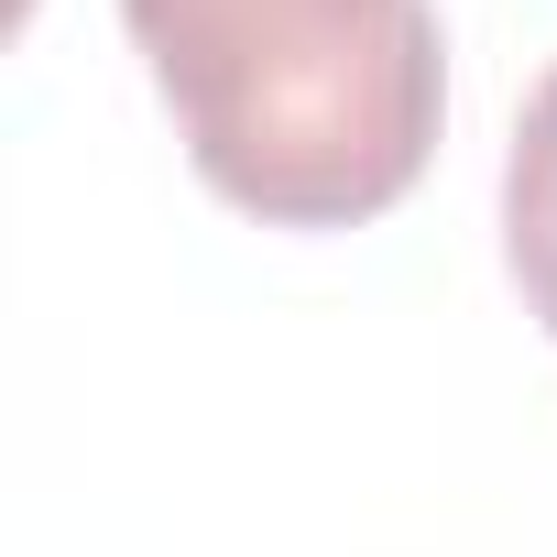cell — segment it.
Returning <instances> with one entry per match:
<instances>
[{"label": "cell", "mask_w": 557, "mask_h": 557, "mask_svg": "<svg viewBox=\"0 0 557 557\" xmlns=\"http://www.w3.org/2000/svg\"><path fill=\"white\" fill-rule=\"evenodd\" d=\"M503 262H513L535 329L557 339V66L535 77V99L513 121V153H503Z\"/></svg>", "instance_id": "7a4b0ae2"}, {"label": "cell", "mask_w": 557, "mask_h": 557, "mask_svg": "<svg viewBox=\"0 0 557 557\" xmlns=\"http://www.w3.org/2000/svg\"><path fill=\"white\" fill-rule=\"evenodd\" d=\"M121 23L186 132V164L273 219H383L448 110V45L426 0H121Z\"/></svg>", "instance_id": "6da1fadb"}]
</instances>
